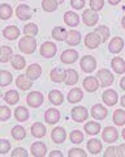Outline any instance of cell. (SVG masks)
Returning <instances> with one entry per match:
<instances>
[{
    "label": "cell",
    "mask_w": 125,
    "mask_h": 157,
    "mask_svg": "<svg viewBox=\"0 0 125 157\" xmlns=\"http://www.w3.org/2000/svg\"><path fill=\"white\" fill-rule=\"evenodd\" d=\"M18 47L23 54H33L37 48V41L34 37H30V36H26V37H22V39L18 42Z\"/></svg>",
    "instance_id": "obj_1"
},
{
    "label": "cell",
    "mask_w": 125,
    "mask_h": 157,
    "mask_svg": "<svg viewBox=\"0 0 125 157\" xmlns=\"http://www.w3.org/2000/svg\"><path fill=\"white\" fill-rule=\"evenodd\" d=\"M80 67L84 72L91 73L95 70V67H97V60H95V58L91 56V55H85L82 59H81Z\"/></svg>",
    "instance_id": "obj_2"
},
{
    "label": "cell",
    "mask_w": 125,
    "mask_h": 157,
    "mask_svg": "<svg viewBox=\"0 0 125 157\" xmlns=\"http://www.w3.org/2000/svg\"><path fill=\"white\" fill-rule=\"evenodd\" d=\"M97 78L99 80V84L100 86H109L113 82V75L111 72H109L108 70H105V68H103V70H99L98 73H97Z\"/></svg>",
    "instance_id": "obj_3"
},
{
    "label": "cell",
    "mask_w": 125,
    "mask_h": 157,
    "mask_svg": "<svg viewBox=\"0 0 125 157\" xmlns=\"http://www.w3.org/2000/svg\"><path fill=\"white\" fill-rule=\"evenodd\" d=\"M56 52H57V46L55 45L54 42H45V43H42V46H41V55L43 58H47V59H50V58H54L56 55Z\"/></svg>",
    "instance_id": "obj_4"
},
{
    "label": "cell",
    "mask_w": 125,
    "mask_h": 157,
    "mask_svg": "<svg viewBox=\"0 0 125 157\" xmlns=\"http://www.w3.org/2000/svg\"><path fill=\"white\" fill-rule=\"evenodd\" d=\"M43 94L41 92H31V93H29L27 97H26V102H27V105L30 106V107H34V109H37V107H39L42 104H43Z\"/></svg>",
    "instance_id": "obj_5"
},
{
    "label": "cell",
    "mask_w": 125,
    "mask_h": 157,
    "mask_svg": "<svg viewBox=\"0 0 125 157\" xmlns=\"http://www.w3.org/2000/svg\"><path fill=\"white\" fill-rule=\"evenodd\" d=\"M99 20V16L97 11H94V9H86V11L82 13V21L86 26H94L95 24L98 22Z\"/></svg>",
    "instance_id": "obj_6"
},
{
    "label": "cell",
    "mask_w": 125,
    "mask_h": 157,
    "mask_svg": "<svg viewBox=\"0 0 125 157\" xmlns=\"http://www.w3.org/2000/svg\"><path fill=\"white\" fill-rule=\"evenodd\" d=\"M88 117H89V113L85 106H76L72 110V118H73V121L77 122V123H81V122L86 121Z\"/></svg>",
    "instance_id": "obj_7"
},
{
    "label": "cell",
    "mask_w": 125,
    "mask_h": 157,
    "mask_svg": "<svg viewBox=\"0 0 125 157\" xmlns=\"http://www.w3.org/2000/svg\"><path fill=\"white\" fill-rule=\"evenodd\" d=\"M102 137H103V140L105 141V143L111 144V143H115V141L119 139V132L115 127L108 126V127H105L104 131L102 132Z\"/></svg>",
    "instance_id": "obj_8"
},
{
    "label": "cell",
    "mask_w": 125,
    "mask_h": 157,
    "mask_svg": "<svg viewBox=\"0 0 125 157\" xmlns=\"http://www.w3.org/2000/svg\"><path fill=\"white\" fill-rule=\"evenodd\" d=\"M100 43H102V39H100V37L98 36L95 32H91L89 34H86L85 37V46L88 48H97Z\"/></svg>",
    "instance_id": "obj_9"
},
{
    "label": "cell",
    "mask_w": 125,
    "mask_h": 157,
    "mask_svg": "<svg viewBox=\"0 0 125 157\" xmlns=\"http://www.w3.org/2000/svg\"><path fill=\"white\" fill-rule=\"evenodd\" d=\"M60 59L64 64H73L77 59H78V52L73 50V48H68V50L62 51Z\"/></svg>",
    "instance_id": "obj_10"
},
{
    "label": "cell",
    "mask_w": 125,
    "mask_h": 157,
    "mask_svg": "<svg viewBox=\"0 0 125 157\" xmlns=\"http://www.w3.org/2000/svg\"><path fill=\"white\" fill-rule=\"evenodd\" d=\"M107 114H108V110L100 104H97V105H94L93 107H91V117H93L94 119L102 121L107 117Z\"/></svg>",
    "instance_id": "obj_11"
},
{
    "label": "cell",
    "mask_w": 125,
    "mask_h": 157,
    "mask_svg": "<svg viewBox=\"0 0 125 157\" xmlns=\"http://www.w3.org/2000/svg\"><path fill=\"white\" fill-rule=\"evenodd\" d=\"M99 80L98 78H95L94 76H88L84 80V88L86 92L89 93H93V92H97L98 88H99Z\"/></svg>",
    "instance_id": "obj_12"
},
{
    "label": "cell",
    "mask_w": 125,
    "mask_h": 157,
    "mask_svg": "<svg viewBox=\"0 0 125 157\" xmlns=\"http://www.w3.org/2000/svg\"><path fill=\"white\" fill-rule=\"evenodd\" d=\"M103 102L107 106H113V105H116V102H117V93L116 90H113V89H107V90H104L103 92Z\"/></svg>",
    "instance_id": "obj_13"
},
{
    "label": "cell",
    "mask_w": 125,
    "mask_h": 157,
    "mask_svg": "<svg viewBox=\"0 0 125 157\" xmlns=\"http://www.w3.org/2000/svg\"><path fill=\"white\" fill-rule=\"evenodd\" d=\"M30 151L34 157H43V156H46L47 147H46V144H43L42 141H35L34 144H31Z\"/></svg>",
    "instance_id": "obj_14"
},
{
    "label": "cell",
    "mask_w": 125,
    "mask_h": 157,
    "mask_svg": "<svg viewBox=\"0 0 125 157\" xmlns=\"http://www.w3.org/2000/svg\"><path fill=\"white\" fill-rule=\"evenodd\" d=\"M65 137H66V132L62 127H56L51 132V139L56 144H61L62 141H65Z\"/></svg>",
    "instance_id": "obj_15"
},
{
    "label": "cell",
    "mask_w": 125,
    "mask_h": 157,
    "mask_svg": "<svg viewBox=\"0 0 125 157\" xmlns=\"http://www.w3.org/2000/svg\"><path fill=\"white\" fill-rule=\"evenodd\" d=\"M123 47H124L123 38L121 37H115V38L111 39V42H109L108 50H109V52H112V54H119L120 51L123 50Z\"/></svg>",
    "instance_id": "obj_16"
},
{
    "label": "cell",
    "mask_w": 125,
    "mask_h": 157,
    "mask_svg": "<svg viewBox=\"0 0 125 157\" xmlns=\"http://www.w3.org/2000/svg\"><path fill=\"white\" fill-rule=\"evenodd\" d=\"M45 121L48 124H55L60 121V111L56 109H48L45 113Z\"/></svg>",
    "instance_id": "obj_17"
},
{
    "label": "cell",
    "mask_w": 125,
    "mask_h": 157,
    "mask_svg": "<svg viewBox=\"0 0 125 157\" xmlns=\"http://www.w3.org/2000/svg\"><path fill=\"white\" fill-rule=\"evenodd\" d=\"M42 75V68L39 64H30L27 68H26V76L29 78H31V80H37V78H39V76Z\"/></svg>",
    "instance_id": "obj_18"
},
{
    "label": "cell",
    "mask_w": 125,
    "mask_h": 157,
    "mask_svg": "<svg viewBox=\"0 0 125 157\" xmlns=\"http://www.w3.org/2000/svg\"><path fill=\"white\" fill-rule=\"evenodd\" d=\"M3 36L7 39H9V41L17 39L18 37H20V29H18L17 26H14V25H9L3 30Z\"/></svg>",
    "instance_id": "obj_19"
},
{
    "label": "cell",
    "mask_w": 125,
    "mask_h": 157,
    "mask_svg": "<svg viewBox=\"0 0 125 157\" xmlns=\"http://www.w3.org/2000/svg\"><path fill=\"white\" fill-rule=\"evenodd\" d=\"M65 42L68 43L69 46H77L81 42V33L77 30H69L66 34Z\"/></svg>",
    "instance_id": "obj_20"
},
{
    "label": "cell",
    "mask_w": 125,
    "mask_h": 157,
    "mask_svg": "<svg viewBox=\"0 0 125 157\" xmlns=\"http://www.w3.org/2000/svg\"><path fill=\"white\" fill-rule=\"evenodd\" d=\"M102 141L98 140V139H90L88 141V151L90 152L91 155H98L102 152Z\"/></svg>",
    "instance_id": "obj_21"
},
{
    "label": "cell",
    "mask_w": 125,
    "mask_h": 157,
    "mask_svg": "<svg viewBox=\"0 0 125 157\" xmlns=\"http://www.w3.org/2000/svg\"><path fill=\"white\" fill-rule=\"evenodd\" d=\"M64 22L68 26H77L80 22V16L74 12L68 11V12L64 13Z\"/></svg>",
    "instance_id": "obj_22"
},
{
    "label": "cell",
    "mask_w": 125,
    "mask_h": 157,
    "mask_svg": "<svg viewBox=\"0 0 125 157\" xmlns=\"http://www.w3.org/2000/svg\"><path fill=\"white\" fill-rule=\"evenodd\" d=\"M16 85L20 88L21 90H27V89H30V88H31L33 80H31V78H29L27 76L20 75V76L16 78Z\"/></svg>",
    "instance_id": "obj_23"
},
{
    "label": "cell",
    "mask_w": 125,
    "mask_h": 157,
    "mask_svg": "<svg viewBox=\"0 0 125 157\" xmlns=\"http://www.w3.org/2000/svg\"><path fill=\"white\" fill-rule=\"evenodd\" d=\"M16 14L20 20L26 21V20L31 17V9L29 6H18V8L16 9Z\"/></svg>",
    "instance_id": "obj_24"
},
{
    "label": "cell",
    "mask_w": 125,
    "mask_h": 157,
    "mask_svg": "<svg viewBox=\"0 0 125 157\" xmlns=\"http://www.w3.org/2000/svg\"><path fill=\"white\" fill-rule=\"evenodd\" d=\"M111 67L116 73L121 75L125 72V60L123 58H113L111 60Z\"/></svg>",
    "instance_id": "obj_25"
},
{
    "label": "cell",
    "mask_w": 125,
    "mask_h": 157,
    "mask_svg": "<svg viewBox=\"0 0 125 157\" xmlns=\"http://www.w3.org/2000/svg\"><path fill=\"white\" fill-rule=\"evenodd\" d=\"M66 98H68V101L70 104H77V102H80L84 98V92L80 88H74V89H72L68 93V97Z\"/></svg>",
    "instance_id": "obj_26"
},
{
    "label": "cell",
    "mask_w": 125,
    "mask_h": 157,
    "mask_svg": "<svg viewBox=\"0 0 125 157\" xmlns=\"http://www.w3.org/2000/svg\"><path fill=\"white\" fill-rule=\"evenodd\" d=\"M48 100L51 101V104L59 106V105L62 104V101H64V96H62V93L60 90L54 89V90H51L48 93Z\"/></svg>",
    "instance_id": "obj_27"
},
{
    "label": "cell",
    "mask_w": 125,
    "mask_h": 157,
    "mask_svg": "<svg viewBox=\"0 0 125 157\" xmlns=\"http://www.w3.org/2000/svg\"><path fill=\"white\" fill-rule=\"evenodd\" d=\"M78 81V73L74 70H65V76H64V82L66 85H74Z\"/></svg>",
    "instance_id": "obj_28"
},
{
    "label": "cell",
    "mask_w": 125,
    "mask_h": 157,
    "mask_svg": "<svg viewBox=\"0 0 125 157\" xmlns=\"http://www.w3.org/2000/svg\"><path fill=\"white\" fill-rule=\"evenodd\" d=\"M31 135L37 137V139H41V137L46 135V127L43 126L41 122H37V123L31 126Z\"/></svg>",
    "instance_id": "obj_29"
},
{
    "label": "cell",
    "mask_w": 125,
    "mask_h": 157,
    "mask_svg": "<svg viewBox=\"0 0 125 157\" xmlns=\"http://www.w3.org/2000/svg\"><path fill=\"white\" fill-rule=\"evenodd\" d=\"M14 118L18 122H26L29 119V111L26 107L23 106H18L16 110H14Z\"/></svg>",
    "instance_id": "obj_30"
},
{
    "label": "cell",
    "mask_w": 125,
    "mask_h": 157,
    "mask_svg": "<svg viewBox=\"0 0 125 157\" xmlns=\"http://www.w3.org/2000/svg\"><path fill=\"white\" fill-rule=\"evenodd\" d=\"M85 131H86V134H89V135H97L100 131V124L98 122H93V121L88 122V123L85 124Z\"/></svg>",
    "instance_id": "obj_31"
},
{
    "label": "cell",
    "mask_w": 125,
    "mask_h": 157,
    "mask_svg": "<svg viewBox=\"0 0 125 157\" xmlns=\"http://www.w3.org/2000/svg\"><path fill=\"white\" fill-rule=\"evenodd\" d=\"M112 121L116 126H124L125 124V111L119 109V110H115L113 113V117H112Z\"/></svg>",
    "instance_id": "obj_32"
},
{
    "label": "cell",
    "mask_w": 125,
    "mask_h": 157,
    "mask_svg": "<svg viewBox=\"0 0 125 157\" xmlns=\"http://www.w3.org/2000/svg\"><path fill=\"white\" fill-rule=\"evenodd\" d=\"M51 78L54 80L55 82H61L64 81V76H65V71L62 70V68H54V70L51 71Z\"/></svg>",
    "instance_id": "obj_33"
},
{
    "label": "cell",
    "mask_w": 125,
    "mask_h": 157,
    "mask_svg": "<svg viewBox=\"0 0 125 157\" xmlns=\"http://www.w3.org/2000/svg\"><path fill=\"white\" fill-rule=\"evenodd\" d=\"M4 100L7 101V104L9 105H16L18 100H20V96L16 90H8L5 94H4Z\"/></svg>",
    "instance_id": "obj_34"
},
{
    "label": "cell",
    "mask_w": 125,
    "mask_h": 157,
    "mask_svg": "<svg viewBox=\"0 0 125 157\" xmlns=\"http://www.w3.org/2000/svg\"><path fill=\"white\" fill-rule=\"evenodd\" d=\"M25 66H26V60H25V58H22L21 55H14L12 58V67L14 70L20 71L22 68H25Z\"/></svg>",
    "instance_id": "obj_35"
},
{
    "label": "cell",
    "mask_w": 125,
    "mask_h": 157,
    "mask_svg": "<svg viewBox=\"0 0 125 157\" xmlns=\"http://www.w3.org/2000/svg\"><path fill=\"white\" fill-rule=\"evenodd\" d=\"M66 34H68V32L62 26H56V28H54V30H52V37H54L56 41H64L66 38Z\"/></svg>",
    "instance_id": "obj_36"
},
{
    "label": "cell",
    "mask_w": 125,
    "mask_h": 157,
    "mask_svg": "<svg viewBox=\"0 0 125 157\" xmlns=\"http://www.w3.org/2000/svg\"><path fill=\"white\" fill-rule=\"evenodd\" d=\"M11 134H12L13 139L22 140L23 137L26 136V131H25V128H23L22 126H14L13 128H12V131H11Z\"/></svg>",
    "instance_id": "obj_37"
},
{
    "label": "cell",
    "mask_w": 125,
    "mask_h": 157,
    "mask_svg": "<svg viewBox=\"0 0 125 157\" xmlns=\"http://www.w3.org/2000/svg\"><path fill=\"white\" fill-rule=\"evenodd\" d=\"M57 7H59L57 0H43L42 2V8L46 12H54L57 9Z\"/></svg>",
    "instance_id": "obj_38"
},
{
    "label": "cell",
    "mask_w": 125,
    "mask_h": 157,
    "mask_svg": "<svg viewBox=\"0 0 125 157\" xmlns=\"http://www.w3.org/2000/svg\"><path fill=\"white\" fill-rule=\"evenodd\" d=\"M9 58H12V48L8 46H2L0 47V62L7 63Z\"/></svg>",
    "instance_id": "obj_39"
},
{
    "label": "cell",
    "mask_w": 125,
    "mask_h": 157,
    "mask_svg": "<svg viewBox=\"0 0 125 157\" xmlns=\"http://www.w3.org/2000/svg\"><path fill=\"white\" fill-rule=\"evenodd\" d=\"M12 82V73L5 70L0 71V86H7Z\"/></svg>",
    "instance_id": "obj_40"
},
{
    "label": "cell",
    "mask_w": 125,
    "mask_h": 157,
    "mask_svg": "<svg viewBox=\"0 0 125 157\" xmlns=\"http://www.w3.org/2000/svg\"><path fill=\"white\" fill-rule=\"evenodd\" d=\"M95 33H97L98 36L100 37V39H102V43L105 42V41H107V39L109 38V29L105 26V25L98 26L97 29H95Z\"/></svg>",
    "instance_id": "obj_41"
},
{
    "label": "cell",
    "mask_w": 125,
    "mask_h": 157,
    "mask_svg": "<svg viewBox=\"0 0 125 157\" xmlns=\"http://www.w3.org/2000/svg\"><path fill=\"white\" fill-rule=\"evenodd\" d=\"M12 13H13V11L9 4H2V6H0V18L2 20H8L12 16Z\"/></svg>",
    "instance_id": "obj_42"
},
{
    "label": "cell",
    "mask_w": 125,
    "mask_h": 157,
    "mask_svg": "<svg viewBox=\"0 0 125 157\" xmlns=\"http://www.w3.org/2000/svg\"><path fill=\"white\" fill-rule=\"evenodd\" d=\"M23 34L25 36H30V37H35L38 34V26L33 22L26 24L25 28H23Z\"/></svg>",
    "instance_id": "obj_43"
},
{
    "label": "cell",
    "mask_w": 125,
    "mask_h": 157,
    "mask_svg": "<svg viewBox=\"0 0 125 157\" xmlns=\"http://www.w3.org/2000/svg\"><path fill=\"white\" fill-rule=\"evenodd\" d=\"M70 141L73 144H81L84 141V134L82 131H78V130H74L72 131L70 134Z\"/></svg>",
    "instance_id": "obj_44"
},
{
    "label": "cell",
    "mask_w": 125,
    "mask_h": 157,
    "mask_svg": "<svg viewBox=\"0 0 125 157\" xmlns=\"http://www.w3.org/2000/svg\"><path fill=\"white\" fill-rule=\"evenodd\" d=\"M11 110L7 106H0V121H8L11 118Z\"/></svg>",
    "instance_id": "obj_45"
},
{
    "label": "cell",
    "mask_w": 125,
    "mask_h": 157,
    "mask_svg": "<svg viewBox=\"0 0 125 157\" xmlns=\"http://www.w3.org/2000/svg\"><path fill=\"white\" fill-rule=\"evenodd\" d=\"M11 149V143L5 139H2L0 140V155H5Z\"/></svg>",
    "instance_id": "obj_46"
},
{
    "label": "cell",
    "mask_w": 125,
    "mask_h": 157,
    "mask_svg": "<svg viewBox=\"0 0 125 157\" xmlns=\"http://www.w3.org/2000/svg\"><path fill=\"white\" fill-rule=\"evenodd\" d=\"M104 7V0H90V8L94 11H100Z\"/></svg>",
    "instance_id": "obj_47"
},
{
    "label": "cell",
    "mask_w": 125,
    "mask_h": 157,
    "mask_svg": "<svg viewBox=\"0 0 125 157\" xmlns=\"http://www.w3.org/2000/svg\"><path fill=\"white\" fill-rule=\"evenodd\" d=\"M77 156L86 157V152L82 151V149H80V148H73V149H70L68 152V157H77Z\"/></svg>",
    "instance_id": "obj_48"
},
{
    "label": "cell",
    "mask_w": 125,
    "mask_h": 157,
    "mask_svg": "<svg viewBox=\"0 0 125 157\" xmlns=\"http://www.w3.org/2000/svg\"><path fill=\"white\" fill-rule=\"evenodd\" d=\"M12 157H27V152L23 148H16L12 152Z\"/></svg>",
    "instance_id": "obj_49"
},
{
    "label": "cell",
    "mask_w": 125,
    "mask_h": 157,
    "mask_svg": "<svg viewBox=\"0 0 125 157\" xmlns=\"http://www.w3.org/2000/svg\"><path fill=\"white\" fill-rule=\"evenodd\" d=\"M86 0H70V6L74 9H82Z\"/></svg>",
    "instance_id": "obj_50"
},
{
    "label": "cell",
    "mask_w": 125,
    "mask_h": 157,
    "mask_svg": "<svg viewBox=\"0 0 125 157\" xmlns=\"http://www.w3.org/2000/svg\"><path fill=\"white\" fill-rule=\"evenodd\" d=\"M104 157H116L117 153H116V148L115 147H109V148H107V151L104 152Z\"/></svg>",
    "instance_id": "obj_51"
},
{
    "label": "cell",
    "mask_w": 125,
    "mask_h": 157,
    "mask_svg": "<svg viewBox=\"0 0 125 157\" xmlns=\"http://www.w3.org/2000/svg\"><path fill=\"white\" fill-rule=\"evenodd\" d=\"M117 157H125V144H120L116 148Z\"/></svg>",
    "instance_id": "obj_52"
},
{
    "label": "cell",
    "mask_w": 125,
    "mask_h": 157,
    "mask_svg": "<svg viewBox=\"0 0 125 157\" xmlns=\"http://www.w3.org/2000/svg\"><path fill=\"white\" fill-rule=\"evenodd\" d=\"M50 157H62V153H60V151H52Z\"/></svg>",
    "instance_id": "obj_53"
},
{
    "label": "cell",
    "mask_w": 125,
    "mask_h": 157,
    "mask_svg": "<svg viewBox=\"0 0 125 157\" xmlns=\"http://www.w3.org/2000/svg\"><path fill=\"white\" fill-rule=\"evenodd\" d=\"M120 86H121L123 90H125V76L121 78V80H120Z\"/></svg>",
    "instance_id": "obj_54"
},
{
    "label": "cell",
    "mask_w": 125,
    "mask_h": 157,
    "mask_svg": "<svg viewBox=\"0 0 125 157\" xmlns=\"http://www.w3.org/2000/svg\"><path fill=\"white\" fill-rule=\"evenodd\" d=\"M121 0H108V3L111 4V6H116V4H119Z\"/></svg>",
    "instance_id": "obj_55"
},
{
    "label": "cell",
    "mask_w": 125,
    "mask_h": 157,
    "mask_svg": "<svg viewBox=\"0 0 125 157\" xmlns=\"http://www.w3.org/2000/svg\"><path fill=\"white\" fill-rule=\"evenodd\" d=\"M121 105H123V107H125V96L121 97Z\"/></svg>",
    "instance_id": "obj_56"
},
{
    "label": "cell",
    "mask_w": 125,
    "mask_h": 157,
    "mask_svg": "<svg viewBox=\"0 0 125 157\" xmlns=\"http://www.w3.org/2000/svg\"><path fill=\"white\" fill-rule=\"evenodd\" d=\"M121 25H123V28L125 29V16L123 17V20H121Z\"/></svg>",
    "instance_id": "obj_57"
},
{
    "label": "cell",
    "mask_w": 125,
    "mask_h": 157,
    "mask_svg": "<svg viewBox=\"0 0 125 157\" xmlns=\"http://www.w3.org/2000/svg\"><path fill=\"white\" fill-rule=\"evenodd\" d=\"M121 135H123V137H124V140H125V128L123 130V134H121Z\"/></svg>",
    "instance_id": "obj_58"
},
{
    "label": "cell",
    "mask_w": 125,
    "mask_h": 157,
    "mask_svg": "<svg viewBox=\"0 0 125 157\" xmlns=\"http://www.w3.org/2000/svg\"><path fill=\"white\" fill-rule=\"evenodd\" d=\"M65 0H57V3H64Z\"/></svg>",
    "instance_id": "obj_59"
}]
</instances>
